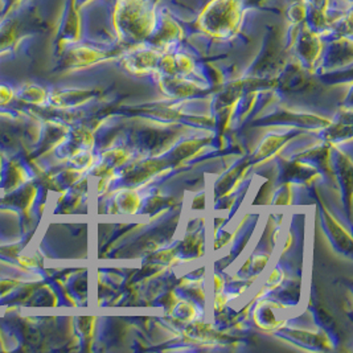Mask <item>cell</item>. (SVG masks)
<instances>
[{"label":"cell","mask_w":353,"mask_h":353,"mask_svg":"<svg viewBox=\"0 0 353 353\" xmlns=\"http://www.w3.org/2000/svg\"><path fill=\"white\" fill-rule=\"evenodd\" d=\"M47 26L33 6L20 4L6 17H0V54L14 52L23 40L43 32Z\"/></svg>","instance_id":"1"},{"label":"cell","mask_w":353,"mask_h":353,"mask_svg":"<svg viewBox=\"0 0 353 353\" xmlns=\"http://www.w3.org/2000/svg\"><path fill=\"white\" fill-rule=\"evenodd\" d=\"M80 8L74 0H68L65 4L64 12L56 33V46L63 48L66 44H72L80 37Z\"/></svg>","instance_id":"2"},{"label":"cell","mask_w":353,"mask_h":353,"mask_svg":"<svg viewBox=\"0 0 353 353\" xmlns=\"http://www.w3.org/2000/svg\"><path fill=\"white\" fill-rule=\"evenodd\" d=\"M24 1L26 0H4L3 7L0 10V17H6L7 14H10L14 8H17L20 4H23Z\"/></svg>","instance_id":"3"},{"label":"cell","mask_w":353,"mask_h":353,"mask_svg":"<svg viewBox=\"0 0 353 353\" xmlns=\"http://www.w3.org/2000/svg\"><path fill=\"white\" fill-rule=\"evenodd\" d=\"M14 98V92L10 86L0 85V105H8Z\"/></svg>","instance_id":"4"},{"label":"cell","mask_w":353,"mask_h":353,"mask_svg":"<svg viewBox=\"0 0 353 353\" xmlns=\"http://www.w3.org/2000/svg\"><path fill=\"white\" fill-rule=\"evenodd\" d=\"M1 1H4V0H1Z\"/></svg>","instance_id":"5"}]
</instances>
